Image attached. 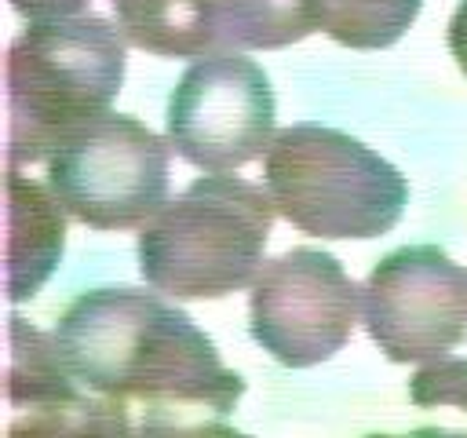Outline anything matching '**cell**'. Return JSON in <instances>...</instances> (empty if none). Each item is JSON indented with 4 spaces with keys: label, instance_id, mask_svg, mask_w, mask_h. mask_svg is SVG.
<instances>
[{
    "label": "cell",
    "instance_id": "2",
    "mask_svg": "<svg viewBox=\"0 0 467 438\" xmlns=\"http://www.w3.org/2000/svg\"><path fill=\"white\" fill-rule=\"evenodd\" d=\"M124 29L99 15L29 22L7 47V164L47 161L109 110L124 84Z\"/></svg>",
    "mask_w": 467,
    "mask_h": 438
},
{
    "label": "cell",
    "instance_id": "7",
    "mask_svg": "<svg viewBox=\"0 0 467 438\" xmlns=\"http://www.w3.org/2000/svg\"><path fill=\"white\" fill-rule=\"evenodd\" d=\"M274 135V88L241 51L193 58L168 99V142L201 172H234Z\"/></svg>",
    "mask_w": 467,
    "mask_h": 438
},
{
    "label": "cell",
    "instance_id": "13",
    "mask_svg": "<svg viewBox=\"0 0 467 438\" xmlns=\"http://www.w3.org/2000/svg\"><path fill=\"white\" fill-rule=\"evenodd\" d=\"M409 398L416 409H463L467 412V358H434L409 380Z\"/></svg>",
    "mask_w": 467,
    "mask_h": 438
},
{
    "label": "cell",
    "instance_id": "6",
    "mask_svg": "<svg viewBox=\"0 0 467 438\" xmlns=\"http://www.w3.org/2000/svg\"><path fill=\"white\" fill-rule=\"evenodd\" d=\"M361 288L321 248H292L270 259L248 296L252 339L288 369L328 361L354 332Z\"/></svg>",
    "mask_w": 467,
    "mask_h": 438
},
{
    "label": "cell",
    "instance_id": "1",
    "mask_svg": "<svg viewBox=\"0 0 467 438\" xmlns=\"http://www.w3.org/2000/svg\"><path fill=\"white\" fill-rule=\"evenodd\" d=\"M55 343L77 383L128 416L139 409L142 431H226L223 416L244 394V380L190 314L153 292H80L62 310Z\"/></svg>",
    "mask_w": 467,
    "mask_h": 438
},
{
    "label": "cell",
    "instance_id": "10",
    "mask_svg": "<svg viewBox=\"0 0 467 438\" xmlns=\"http://www.w3.org/2000/svg\"><path fill=\"white\" fill-rule=\"evenodd\" d=\"M7 434L131 431V416L84 391L66 369L55 332H40L18 314L7 318Z\"/></svg>",
    "mask_w": 467,
    "mask_h": 438
},
{
    "label": "cell",
    "instance_id": "14",
    "mask_svg": "<svg viewBox=\"0 0 467 438\" xmlns=\"http://www.w3.org/2000/svg\"><path fill=\"white\" fill-rule=\"evenodd\" d=\"M88 0H11V7L26 18V22H51V18H69L80 15Z\"/></svg>",
    "mask_w": 467,
    "mask_h": 438
},
{
    "label": "cell",
    "instance_id": "12",
    "mask_svg": "<svg viewBox=\"0 0 467 438\" xmlns=\"http://www.w3.org/2000/svg\"><path fill=\"white\" fill-rule=\"evenodd\" d=\"M420 7L423 0H325L321 29L343 47L376 51L401 40Z\"/></svg>",
    "mask_w": 467,
    "mask_h": 438
},
{
    "label": "cell",
    "instance_id": "4",
    "mask_svg": "<svg viewBox=\"0 0 467 438\" xmlns=\"http://www.w3.org/2000/svg\"><path fill=\"white\" fill-rule=\"evenodd\" d=\"M263 182L274 208L310 237H379L409 204L405 175L376 150L325 124H292L274 135Z\"/></svg>",
    "mask_w": 467,
    "mask_h": 438
},
{
    "label": "cell",
    "instance_id": "15",
    "mask_svg": "<svg viewBox=\"0 0 467 438\" xmlns=\"http://www.w3.org/2000/svg\"><path fill=\"white\" fill-rule=\"evenodd\" d=\"M449 51H452L460 73L467 77V0H460V7L449 18Z\"/></svg>",
    "mask_w": 467,
    "mask_h": 438
},
{
    "label": "cell",
    "instance_id": "3",
    "mask_svg": "<svg viewBox=\"0 0 467 438\" xmlns=\"http://www.w3.org/2000/svg\"><path fill=\"white\" fill-rule=\"evenodd\" d=\"M270 190L208 172L164 201L139 230L146 285L175 299H223L255 281L274 226Z\"/></svg>",
    "mask_w": 467,
    "mask_h": 438
},
{
    "label": "cell",
    "instance_id": "9",
    "mask_svg": "<svg viewBox=\"0 0 467 438\" xmlns=\"http://www.w3.org/2000/svg\"><path fill=\"white\" fill-rule=\"evenodd\" d=\"M128 44L161 58L288 47L325 22V0H113Z\"/></svg>",
    "mask_w": 467,
    "mask_h": 438
},
{
    "label": "cell",
    "instance_id": "8",
    "mask_svg": "<svg viewBox=\"0 0 467 438\" xmlns=\"http://www.w3.org/2000/svg\"><path fill=\"white\" fill-rule=\"evenodd\" d=\"M361 314L390 361H434L467 336V266L438 245L394 248L372 266Z\"/></svg>",
    "mask_w": 467,
    "mask_h": 438
},
{
    "label": "cell",
    "instance_id": "5",
    "mask_svg": "<svg viewBox=\"0 0 467 438\" xmlns=\"http://www.w3.org/2000/svg\"><path fill=\"white\" fill-rule=\"evenodd\" d=\"M168 153L157 131L128 113H99L47 157V186L91 230L142 226L168 201Z\"/></svg>",
    "mask_w": 467,
    "mask_h": 438
},
{
    "label": "cell",
    "instance_id": "11",
    "mask_svg": "<svg viewBox=\"0 0 467 438\" xmlns=\"http://www.w3.org/2000/svg\"><path fill=\"white\" fill-rule=\"evenodd\" d=\"M51 186L7 168V299H29L58 266L66 215Z\"/></svg>",
    "mask_w": 467,
    "mask_h": 438
}]
</instances>
